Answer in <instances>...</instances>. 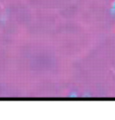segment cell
I'll return each instance as SVG.
<instances>
[{
    "mask_svg": "<svg viewBox=\"0 0 115 120\" xmlns=\"http://www.w3.org/2000/svg\"><path fill=\"white\" fill-rule=\"evenodd\" d=\"M110 13L113 16H115V0L113 3V5H112V7L110 9Z\"/></svg>",
    "mask_w": 115,
    "mask_h": 120,
    "instance_id": "cell-1",
    "label": "cell"
}]
</instances>
